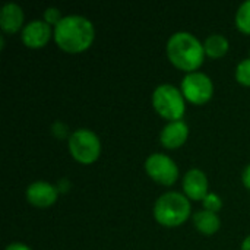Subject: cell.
Instances as JSON below:
<instances>
[{"label":"cell","mask_w":250,"mask_h":250,"mask_svg":"<svg viewBox=\"0 0 250 250\" xmlns=\"http://www.w3.org/2000/svg\"><path fill=\"white\" fill-rule=\"evenodd\" d=\"M53 38L60 50L66 53H82L95 40L94 23L82 15H67L54 26Z\"/></svg>","instance_id":"cell-1"},{"label":"cell","mask_w":250,"mask_h":250,"mask_svg":"<svg viewBox=\"0 0 250 250\" xmlns=\"http://www.w3.org/2000/svg\"><path fill=\"white\" fill-rule=\"evenodd\" d=\"M166 51L171 64L186 73L198 72L207 56L199 38L188 31L174 32L167 41Z\"/></svg>","instance_id":"cell-2"},{"label":"cell","mask_w":250,"mask_h":250,"mask_svg":"<svg viewBox=\"0 0 250 250\" xmlns=\"http://www.w3.org/2000/svg\"><path fill=\"white\" fill-rule=\"evenodd\" d=\"M190 199L180 192H166L154 204V218L160 226L174 229L183 226L190 217Z\"/></svg>","instance_id":"cell-3"},{"label":"cell","mask_w":250,"mask_h":250,"mask_svg":"<svg viewBox=\"0 0 250 250\" xmlns=\"http://www.w3.org/2000/svg\"><path fill=\"white\" fill-rule=\"evenodd\" d=\"M152 105L163 119L177 122L185 116L186 98L177 86L171 83H161L152 92Z\"/></svg>","instance_id":"cell-4"},{"label":"cell","mask_w":250,"mask_h":250,"mask_svg":"<svg viewBox=\"0 0 250 250\" xmlns=\"http://www.w3.org/2000/svg\"><path fill=\"white\" fill-rule=\"evenodd\" d=\"M67 148L73 160L83 166H89L100 158L101 141L91 129L81 127L70 133L67 139Z\"/></svg>","instance_id":"cell-5"},{"label":"cell","mask_w":250,"mask_h":250,"mask_svg":"<svg viewBox=\"0 0 250 250\" xmlns=\"http://www.w3.org/2000/svg\"><path fill=\"white\" fill-rule=\"evenodd\" d=\"M180 91L183 97L196 105L207 104L214 95V83L212 79L204 72H192L186 73L182 79Z\"/></svg>","instance_id":"cell-6"},{"label":"cell","mask_w":250,"mask_h":250,"mask_svg":"<svg viewBox=\"0 0 250 250\" xmlns=\"http://www.w3.org/2000/svg\"><path fill=\"white\" fill-rule=\"evenodd\" d=\"M145 171L154 182L163 186H171L179 179V167L176 161L161 152L151 154L145 160Z\"/></svg>","instance_id":"cell-7"},{"label":"cell","mask_w":250,"mask_h":250,"mask_svg":"<svg viewBox=\"0 0 250 250\" xmlns=\"http://www.w3.org/2000/svg\"><path fill=\"white\" fill-rule=\"evenodd\" d=\"M53 34H54V28H51V25H48L42 19H35L23 26L21 32V40L28 48L37 50V48H42L50 41Z\"/></svg>","instance_id":"cell-8"},{"label":"cell","mask_w":250,"mask_h":250,"mask_svg":"<svg viewBox=\"0 0 250 250\" xmlns=\"http://www.w3.org/2000/svg\"><path fill=\"white\" fill-rule=\"evenodd\" d=\"M25 196H26V201L32 207L48 208V207L56 204L57 196H59V190L54 185L44 182V180H38V182H32L26 188Z\"/></svg>","instance_id":"cell-9"},{"label":"cell","mask_w":250,"mask_h":250,"mask_svg":"<svg viewBox=\"0 0 250 250\" xmlns=\"http://www.w3.org/2000/svg\"><path fill=\"white\" fill-rule=\"evenodd\" d=\"M208 188V177L199 168H192L183 176V193L190 201H204L209 193Z\"/></svg>","instance_id":"cell-10"},{"label":"cell","mask_w":250,"mask_h":250,"mask_svg":"<svg viewBox=\"0 0 250 250\" xmlns=\"http://www.w3.org/2000/svg\"><path fill=\"white\" fill-rule=\"evenodd\" d=\"M189 136V126L183 120L168 122L160 133V142L167 149H176L185 145Z\"/></svg>","instance_id":"cell-11"},{"label":"cell","mask_w":250,"mask_h":250,"mask_svg":"<svg viewBox=\"0 0 250 250\" xmlns=\"http://www.w3.org/2000/svg\"><path fill=\"white\" fill-rule=\"evenodd\" d=\"M23 10L18 3L9 1L1 7L0 12V28L4 34H16L23 29Z\"/></svg>","instance_id":"cell-12"},{"label":"cell","mask_w":250,"mask_h":250,"mask_svg":"<svg viewBox=\"0 0 250 250\" xmlns=\"http://www.w3.org/2000/svg\"><path fill=\"white\" fill-rule=\"evenodd\" d=\"M193 226L201 234L214 236L221 229V220L218 214L204 209L193 214Z\"/></svg>","instance_id":"cell-13"},{"label":"cell","mask_w":250,"mask_h":250,"mask_svg":"<svg viewBox=\"0 0 250 250\" xmlns=\"http://www.w3.org/2000/svg\"><path fill=\"white\" fill-rule=\"evenodd\" d=\"M204 48H205V54L209 59L217 60V59H221V57H224L227 54V51L230 48V42L224 35L212 34L205 40Z\"/></svg>","instance_id":"cell-14"},{"label":"cell","mask_w":250,"mask_h":250,"mask_svg":"<svg viewBox=\"0 0 250 250\" xmlns=\"http://www.w3.org/2000/svg\"><path fill=\"white\" fill-rule=\"evenodd\" d=\"M234 22L240 32L250 35V0L243 1L239 6L236 16H234Z\"/></svg>","instance_id":"cell-15"},{"label":"cell","mask_w":250,"mask_h":250,"mask_svg":"<svg viewBox=\"0 0 250 250\" xmlns=\"http://www.w3.org/2000/svg\"><path fill=\"white\" fill-rule=\"evenodd\" d=\"M234 76H236V81L243 85V86H250V57L248 59H243L237 67H236V72H234Z\"/></svg>","instance_id":"cell-16"},{"label":"cell","mask_w":250,"mask_h":250,"mask_svg":"<svg viewBox=\"0 0 250 250\" xmlns=\"http://www.w3.org/2000/svg\"><path fill=\"white\" fill-rule=\"evenodd\" d=\"M202 204H204V208L207 209V211H209V212H218V211H221V208H223V201H221V198L217 195V193H214V192H209L207 196H205V199L202 201Z\"/></svg>","instance_id":"cell-17"},{"label":"cell","mask_w":250,"mask_h":250,"mask_svg":"<svg viewBox=\"0 0 250 250\" xmlns=\"http://www.w3.org/2000/svg\"><path fill=\"white\" fill-rule=\"evenodd\" d=\"M62 19H63V16H62L60 9H57V7H47V9L44 10L42 21H45L48 25H54V26H56Z\"/></svg>","instance_id":"cell-18"},{"label":"cell","mask_w":250,"mask_h":250,"mask_svg":"<svg viewBox=\"0 0 250 250\" xmlns=\"http://www.w3.org/2000/svg\"><path fill=\"white\" fill-rule=\"evenodd\" d=\"M4 250H32V249H31L28 245H25V243L15 242V243H10V245H7Z\"/></svg>","instance_id":"cell-19"},{"label":"cell","mask_w":250,"mask_h":250,"mask_svg":"<svg viewBox=\"0 0 250 250\" xmlns=\"http://www.w3.org/2000/svg\"><path fill=\"white\" fill-rule=\"evenodd\" d=\"M242 182H243V185L250 190V164L245 168V171L242 174Z\"/></svg>","instance_id":"cell-20"},{"label":"cell","mask_w":250,"mask_h":250,"mask_svg":"<svg viewBox=\"0 0 250 250\" xmlns=\"http://www.w3.org/2000/svg\"><path fill=\"white\" fill-rule=\"evenodd\" d=\"M242 250H250V234L242 242V248H240Z\"/></svg>","instance_id":"cell-21"}]
</instances>
